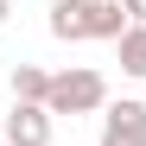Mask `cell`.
I'll return each instance as SVG.
<instances>
[{
    "mask_svg": "<svg viewBox=\"0 0 146 146\" xmlns=\"http://www.w3.org/2000/svg\"><path fill=\"white\" fill-rule=\"evenodd\" d=\"M127 32V13L121 0H51V38L64 44H83V38H121Z\"/></svg>",
    "mask_w": 146,
    "mask_h": 146,
    "instance_id": "6da1fadb",
    "label": "cell"
},
{
    "mask_svg": "<svg viewBox=\"0 0 146 146\" xmlns=\"http://www.w3.org/2000/svg\"><path fill=\"white\" fill-rule=\"evenodd\" d=\"M44 108H51V114H102V108H108V83H102V70H89V64L57 70Z\"/></svg>",
    "mask_w": 146,
    "mask_h": 146,
    "instance_id": "7a4b0ae2",
    "label": "cell"
},
{
    "mask_svg": "<svg viewBox=\"0 0 146 146\" xmlns=\"http://www.w3.org/2000/svg\"><path fill=\"white\" fill-rule=\"evenodd\" d=\"M95 146H146V102L121 95V102L102 108V140Z\"/></svg>",
    "mask_w": 146,
    "mask_h": 146,
    "instance_id": "3957f363",
    "label": "cell"
},
{
    "mask_svg": "<svg viewBox=\"0 0 146 146\" xmlns=\"http://www.w3.org/2000/svg\"><path fill=\"white\" fill-rule=\"evenodd\" d=\"M51 121H57L51 108H38V102H13L0 140H7V146H51Z\"/></svg>",
    "mask_w": 146,
    "mask_h": 146,
    "instance_id": "277c9868",
    "label": "cell"
},
{
    "mask_svg": "<svg viewBox=\"0 0 146 146\" xmlns=\"http://www.w3.org/2000/svg\"><path fill=\"white\" fill-rule=\"evenodd\" d=\"M44 95H51V70L13 64V102H38V108H44Z\"/></svg>",
    "mask_w": 146,
    "mask_h": 146,
    "instance_id": "5b68a950",
    "label": "cell"
},
{
    "mask_svg": "<svg viewBox=\"0 0 146 146\" xmlns=\"http://www.w3.org/2000/svg\"><path fill=\"white\" fill-rule=\"evenodd\" d=\"M114 44H121V70H127L133 83H146V26H127Z\"/></svg>",
    "mask_w": 146,
    "mask_h": 146,
    "instance_id": "8992f818",
    "label": "cell"
},
{
    "mask_svg": "<svg viewBox=\"0 0 146 146\" xmlns=\"http://www.w3.org/2000/svg\"><path fill=\"white\" fill-rule=\"evenodd\" d=\"M121 13H127V26H146V0H121Z\"/></svg>",
    "mask_w": 146,
    "mask_h": 146,
    "instance_id": "52a82bcc",
    "label": "cell"
},
{
    "mask_svg": "<svg viewBox=\"0 0 146 146\" xmlns=\"http://www.w3.org/2000/svg\"><path fill=\"white\" fill-rule=\"evenodd\" d=\"M7 19H13V0H0V26H7Z\"/></svg>",
    "mask_w": 146,
    "mask_h": 146,
    "instance_id": "ba28073f",
    "label": "cell"
},
{
    "mask_svg": "<svg viewBox=\"0 0 146 146\" xmlns=\"http://www.w3.org/2000/svg\"><path fill=\"white\" fill-rule=\"evenodd\" d=\"M0 146H7V140H0Z\"/></svg>",
    "mask_w": 146,
    "mask_h": 146,
    "instance_id": "9c48e42d",
    "label": "cell"
}]
</instances>
